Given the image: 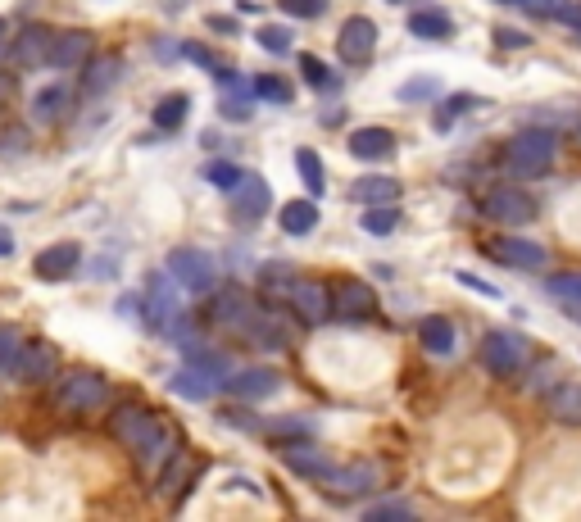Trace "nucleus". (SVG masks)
<instances>
[{
	"label": "nucleus",
	"instance_id": "obj_1",
	"mask_svg": "<svg viewBox=\"0 0 581 522\" xmlns=\"http://www.w3.org/2000/svg\"><path fill=\"white\" fill-rule=\"evenodd\" d=\"M109 432L119 436V441L137 454V463H146V468H155V463H164L168 454H173L168 450V432L146 414V409H119L114 423H109Z\"/></svg>",
	"mask_w": 581,
	"mask_h": 522
},
{
	"label": "nucleus",
	"instance_id": "obj_2",
	"mask_svg": "<svg viewBox=\"0 0 581 522\" xmlns=\"http://www.w3.org/2000/svg\"><path fill=\"white\" fill-rule=\"evenodd\" d=\"M554 146H559V141H554L550 128H527L509 141L504 159H509V168L518 173V178H541V173H550V164H554Z\"/></svg>",
	"mask_w": 581,
	"mask_h": 522
},
{
	"label": "nucleus",
	"instance_id": "obj_3",
	"mask_svg": "<svg viewBox=\"0 0 581 522\" xmlns=\"http://www.w3.org/2000/svg\"><path fill=\"white\" fill-rule=\"evenodd\" d=\"M168 277L178 286H187V291H214V282H218V264H214V255H205V250H196V246H178L173 255H168Z\"/></svg>",
	"mask_w": 581,
	"mask_h": 522
},
{
	"label": "nucleus",
	"instance_id": "obj_4",
	"mask_svg": "<svg viewBox=\"0 0 581 522\" xmlns=\"http://www.w3.org/2000/svg\"><path fill=\"white\" fill-rule=\"evenodd\" d=\"M109 395L105 377L96 373H69L60 382V391H55V400H60V409H69V414H91V409H100Z\"/></svg>",
	"mask_w": 581,
	"mask_h": 522
},
{
	"label": "nucleus",
	"instance_id": "obj_5",
	"mask_svg": "<svg viewBox=\"0 0 581 522\" xmlns=\"http://www.w3.org/2000/svg\"><path fill=\"white\" fill-rule=\"evenodd\" d=\"M373 309H377L373 286L359 282V277H345L332 291V314H341L345 323H364V318H373Z\"/></svg>",
	"mask_w": 581,
	"mask_h": 522
},
{
	"label": "nucleus",
	"instance_id": "obj_6",
	"mask_svg": "<svg viewBox=\"0 0 581 522\" xmlns=\"http://www.w3.org/2000/svg\"><path fill=\"white\" fill-rule=\"evenodd\" d=\"M286 305L296 309L300 318H305V323H323L327 314H332V291H327L323 282H314V277H296V282H291V291H286Z\"/></svg>",
	"mask_w": 581,
	"mask_h": 522
},
{
	"label": "nucleus",
	"instance_id": "obj_7",
	"mask_svg": "<svg viewBox=\"0 0 581 522\" xmlns=\"http://www.w3.org/2000/svg\"><path fill=\"white\" fill-rule=\"evenodd\" d=\"M486 214H491L495 223L522 227V223H532V218H536V200L527 196V191H518V187H500V191L486 196Z\"/></svg>",
	"mask_w": 581,
	"mask_h": 522
},
{
	"label": "nucleus",
	"instance_id": "obj_8",
	"mask_svg": "<svg viewBox=\"0 0 581 522\" xmlns=\"http://www.w3.org/2000/svg\"><path fill=\"white\" fill-rule=\"evenodd\" d=\"M486 255L509 268H545V259H550L541 241H527V237H495L486 241Z\"/></svg>",
	"mask_w": 581,
	"mask_h": 522
},
{
	"label": "nucleus",
	"instance_id": "obj_9",
	"mask_svg": "<svg viewBox=\"0 0 581 522\" xmlns=\"http://www.w3.org/2000/svg\"><path fill=\"white\" fill-rule=\"evenodd\" d=\"M336 50H341L345 64H364L377 50V28L373 19H345V28L336 32Z\"/></svg>",
	"mask_w": 581,
	"mask_h": 522
},
{
	"label": "nucleus",
	"instance_id": "obj_10",
	"mask_svg": "<svg viewBox=\"0 0 581 522\" xmlns=\"http://www.w3.org/2000/svg\"><path fill=\"white\" fill-rule=\"evenodd\" d=\"M55 364H60L55 345H46V341H23V350H19V359H14L10 373L23 377V382H46V377H55Z\"/></svg>",
	"mask_w": 581,
	"mask_h": 522
},
{
	"label": "nucleus",
	"instance_id": "obj_11",
	"mask_svg": "<svg viewBox=\"0 0 581 522\" xmlns=\"http://www.w3.org/2000/svg\"><path fill=\"white\" fill-rule=\"evenodd\" d=\"M82 264V246H73V241H60V246H46L37 255V277L41 282H64V277H73Z\"/></svg>",
	"mask_w": 581,
	"mask_h": 522
},
{
	"label": "nucleus",
	"instance_id": "obj_12",
	"mask_svg": "<svg viewBox=\"0 0 581 522\" xmlns=\"http://www.w3.org/2000/svg\"><path fill=\"white\" fill-rule=\"evenodd\" d=\"M482 364L491 368V373H518L522 368V341L513 332H486Z\"/></svg>",
	"mask_w": 581,
	"mask_h": 522
},
{
	"label": "nucleus",
	"instance_id": "obj_13",
	"mask_svg": "<svg viewBox=\"0 0 581 522\" xmlns=\"http://www.w3.org/2000/svg\"><path fill=\"white\" fill-rule=\"evenodd\" d=\"M268 205H273V191H268V182L259 178V173H241L237 187H232V209H237L241 218H264Z\"/></svg>",
	"mask_w": 581,
	"mask_h": 522
},
{
	"label": "nucleus",
	"instance_id": "obj_14",
	"mask_svg": "<svg viewBox=\"0 0 581 522\" xmlns=\"http://www.w3.org/2000/svg\"><path fill=\"white\" fill-rule=\"evenodd\" d=\"M282 459H286V468L300 477H314V482H327V477H332V459H327L323 450H314L309 441L282 445Z\"/></svg>",
	"mask_w": 581,
	"mask_h": 522
},
{
	"label": "nucleus",
	"instance_id": "obj_15",
	"mask_svg": "<svg viewBox=\"0 0 581 522\" xmlns=\"http://www.w3.org/2000/svg\"><path fill=\"white\" fill-rule=\"evenodd\" d=\"M123 78V60L119 55H87V69H82V91L87 96H109Z\"/></svg>",
	"mask_w": 581,
	"mask_h": 522
},
{
	"label": "nucleus",
	"instance_id": "obj_16",
	"mask_svg": "<svg viewBox=\"0 0 581 522\" xmlns=\"http://www.w3.org/2000/svg\"><path fill=\"white\" fill-rule=\"evenodd\" d=\"M87 55H91V32L69 28V32H55L46 64H55V69H73V64H87Z\"/></svg>",
	"mask_w": 581,
	"mask_h": 522
},
{
	"label": "nucleus",
	"instance_id": "obj_17",
	"mask_svg": "<svg viewBox=\"0 0 581 522\" xmlns=\"http://www.w3.org/2000/svg\"><path fill=\"white\" fill-rule=\"evenodd\" d=\"M255 309L259 305H250L246 291H237V286H232V291L214 296V305H209V323H218V327H246Z\"/></svg>",
	"mask_w": 581,
	"mask_h": 522
},
{
	"label": "nucleus",
	"instance_id": "obj_18",
	"mask_svg": "<svg viewBox=\"0 0 581 522\" xmlns=\"http://www.w3.org/2000/svg\"><path fill=\"white\" fill-rule=\"evenodd\" d=\"M350 155L355 159H391L395 155V132L391 128H355L350 132Z\"/></svg>",
	"mask_w": 581,
	"mask_h": 522
},
{
	"label": "nucleus",
	"instance_id": "obj_19",
	"mask_svg": "<svg viewBox=\"0 0 581 522\" xmlns=\"http://www.w3.org/2000/svg\"><path fill=\"white\" fill-rule=\"evenodd\" d=\"M50 41H55V32H50L46 23H32V28H23L19 41H14V60H19L23 69H37V64H46Z\"/></svg>",
	"mask_w": 581,
	"mask_h": 522
},
{
	"label": "nucleus",
	"instance_id": "obj_20",
	"mask_svg": "<svg viewBox=\"0 0 581 522\" xmlns=\"http://www.w3.org/2000/svg\"><path fill=\"white\" fill-rule=\"evenodd\" d=\"M218 386H223V377H214L209 368H200V364H187L178 377H173V391H178L182 400H196V404L209 400Z\"/></svg>",
	"mask_w": 581,
	"mask_h": 522
},
{
	"label": "nucleus",
	"instance_id": "obj_21",
	"mask_svg": "<svg viewBox=\"0 0 581 522\" xmlns=\"http://www.w3.org/2000/svg\"><path fill=\"white\" fill-rule=\"evenodd\" d=\"M395 196H400V182L382 178V173H368V178L350 182V200H359V205H395Z\"/></svg>",
	"mask_w": 581,
	"mask_h": 522
},
{
	"label": "nucleus",
	"instance_id": "obj_22",
	"mask_svg": "<svg viewBox=\"0 0 581 522\" xmlns=\"http://www.w3.org/2000/svg\"><path fill=\"white\" fill-rule=\"evenodd\" d=\"M227 386L237 391V400H268V395H273L282 382H277L273 368H246V373L227 377Z\"/></svg>",
	"mask_w": 581,
	"mask_h": 522
},
{
	"label": "nucleus",
	"instance_id": "obj_23",
	"mask_svg": "<svg viewBox=\"0 0 581 522\" xmlns=\"http://www.w3.org/2000/svg\"><path fill=\"white\" fill-rule=\"evenodd\" d=\"M418 341H423L427 355H450L454 345H459V332H454L450 318L432 314V318H423V323H418Z\"/></svg>",
	"mask_w": 581,
	"mask_h": 522
},
{
	"label": "nucleus",
	"instance_id": "obj_24",
	"mask_svg": "<svg viewBox=\"0 0 581 522\" xmlns=\"http://www.w3.org/2000/svg\"><path fill=\"white\" fill-rule=\"evenodd\" d=\"M69 100H73L69 82H50V87H41L37 96H32V119H37V123H55L64 109H69Z\"/></svg>",
	"mask_w": 581,
	"mask_h": 522
},
{
	"label": "nucleus",
	"instance_id": "obj_25",
	"mask_svg": "<svg viewBox=\"0 0 581 522\" xmlns=\"http://www.w3.org/2000/svg\"><path fill=\"white\" fill-rule=\"evenodd\" d=\"M277 223H282L286 237H309L318 227V200H286Z\"/></svg>",
	"mask_w": 581,
	"mask_h": 522
},
{
	"label": "nucleus",
	"instance_id": "obj_26",
	"mask_svg": "<svg viewBox=\"0 0 581 522\" xmlns=\"http://www.w3.org/2000/svg\"><path fill=\"white\" fill-rule=\"evenodd\" d=\"M246 336H255V345H264V350H282L291 336H286V327H282V318L277 314H268V309H255L250 314V323L241 327Z\"/></svg>",
	"mask_w": 581,
	"mask_h": 522
},
{
	"label": "nucleus",
	"instance_id": "obj_27",
	"mask_svg": "<svg viewBox=\"0 0 581 522\" xmlns=\"http://www.w3.org/2000/svg\"><path fill=\"white\" fill-rule=\"evenodd\" d=\"M409 32L423 41H441V37H450V14L436 10V5H423V10L409 14Z\"/></svg>",
	"mask_w": 581,
	"mask_h": 522
},
{
	"label": "nucleus",
	"instance_id": "obj_28",
	"mask_svg": "<svg viewBox=\"0 0 581 522\" xmlns=\"http://www.w3.org/2000/svg\"><path fill=\"white\" fill-rule=\"evenodd\" d=\"M327 482H332L336 495H364V491H373V486H377V468H373V463H359V468H345V473H336V468H332Z\"/></svg>",
	"mask_w": 581,
	"mask_h": 522
},
{
	"label": "nucleus",
	"instance_id": "obj_29",
	"mask_svg": "<svg viewBox=\"0 0 581 522\" xmlns=\"http://www.w3.org/2000/svg\"><path fill=\"white\" fill-rule=\"evenodd\" d=\"M550 414H554V423H563V427H581V386L577 382L550 391Z\"/></svg>",
	"mask_w": 581,
	"mask_h": 522
},
{
	"label": "nucleus",
	"instance_id": "obj_30",
	"mask_svg": "<svg viewBox=\"0 0 581 522\" xmlns=\"http://www.w3.org/2000/svg\"><path fill=\"white\" fill-rule=\"evenodd\" d=\"M296 173H300V182L309 187V200H318L327 191V173H323V159L314 155L309 146H300L296 150Z\"/></svg>",
	"mask_w": 581,
	"mask_h": 522
},
{
	"label": "nucleus",
	"instance_id": "obj_31",
	"mask_svg": "<svg viewBox=\"0 0 581 522\" xmlns=\"http://www.w3.org/2000/svg\"><path fill=\"white\" fill-rule=\"evenodd\" d=\"M545 296L559 300V309L581 305V273H554V277H545Z\"/></svg>",
	"mask_w": 581,
	"mask_h": 522
},
{
	"label": "nucleus",
	"instance_id": "obj_32",
	"mask_svg": "<svg viewBox=\"0 0 581 522\" xmlns=\"http://www.w3.org/2000/svg\"><path fill=\"white\" fill-rule=\"evenodd\" d=\"M187 109H191V100H187V96H168V100H159V105H155V128H159V132H178L182 123H187Z\"/></svg>",
	"mask_w": 581,
	"mask_h": 522
},
{
	"label": "nucleus",
	"instance_id": "obj_33",
	"mask_svg": "<svg viewBox=\"0 0 581 522\" xmlns=\"http://www.w3.org/2000/svg\"><path fill=\"white\" fill-rule=\"evenodd\" d=\"M395 227H400V209L395 205H368V214H364L368 237H391Z\"/></svg>",
	"mask_w": 581,
	"mask_h": 522
},
{
	"label": "nucleus",
	"instance_id": "obj_34",
	"mask_svg": "<svg viewBox=\"0 0 581 522\" xmlns=\"http://www.w3.org/2000/svg\"><path fill=\"white\" fill-rule=\"evenodd\" d=\"M291 282H296V277H291V268H286V264H264V268H259V286H264L273 300H286Z\"/></svg>",
	"mask_w": 581,
	"mask_h": 522
},
{
	"label": "nucleus",
	"instance_id": "obj_35",
	"mask_svg": "<svg viewBox=\"0 0 581 522\" xmlns=\"http://www.w3.org/2000/svg\"><path fill=\"white\" fill-rule=\"evenodd\" d=\"M395 96L404 100V105H414V100H436L441 96V78H432V73H423V78H409Z\"/></svg>",
	"mask_w": 581,
	"mask_h": 522
},
{
	"label": "nucleus",
	"instance_id": "obj_36",
	"mask_svg": "<svg viewBox=\"0 0 581 522\" xmlns=\"http://www.w3.org/2000/svg\"><path fill=\"white\" fill-rule=\"evenodd\" d=\"M250 91H255L259 100H273V105H291V96H296V91L286 87L282 78H273V73H259L255 87H250Z\"/></svg>",
	"mask_w": 581,
	"mask_h": 522
},
{
	"label": "nucleus",
	"instance_id": "obj_37",
	"mask_svg": "<svg viewBox=\"0 0 581 522\" xmlns=\"http://www.w3.org/2000/svg\"><path fill=\"white\" fill-rule=\"evenodd\" d=\"M255 41L264 50H273V55H286V50H291V28H282V23H264V28L255 32Z\"/></svg>",
	"mask_w": 581,
	"mask_h": 522
},
{
	"label": "nucleus",
	"instance_id": "obj_38",
	"mask_svg": "<svg viewBox=\"0 0 581 522\" xmlns=\"http://www.w3.org/2000/svg\"><path fill=\"white\" fill-rule=\"evenodd\" d=\"M300 73H305V82H314L318 91H332L336 87V78L327 73V64L314 60V55H305V60H300Z\"/></svg>",
	"mask_w": 581,
	"mask_h": 522
},
{
	"label": "nucleus",
	"instance_id": "obj_39",
	"mask_svg": "<svg viewBox=\"0 0 581 522\" xmlns=\"http://www.w3.org/2000/svg\"><path fill=\"white\" fill-rule=\"evenodd\" d=\"M19 350H23V336L10 332V327H0V373H10L14 359H19Z\"/></svg>",
	"mask_w": 581,
	"mask_h": 522
},
{
	"label": "nucleus",
	"instance_id": "obj_40",
	"mask_svg": "<svg viewBox=\"0 0 581 522\" xmlns=\"http://www.w3.org/2000/svg\"><path fill=\"white\" fill-rule=\"evenodd\" d=\"M282 14H296V19H318L327 10V0H277Z\"/></svg>",
	"mask_w": 581,
	"mask_h": 522
},
{
	"label": "nucleus",
	"instance_id": "obj_41",
	"mask_svg": "<svg viewBox=\"0 0 581 522\" xmlns=\"http://www.w3.org/2000/svg\"><path fill=\"white\" fill-rule=\"evenodd\" d=\"M205 178L214 182V187L232 191V187H237V178H241V173H237V168H232V164H223V159H218V164H209V168H205Z\"/></svg>",
	"mask_w": 581,
	"mask_h": 522
},
{
	"label": "nucleus",
	"instance_id": "obj_42",
	"mask_svg": "<svg viewBox=\"0 0 581 522\" xmlns=\"http://www.w3.org/2000/svg\"><path fill=\"white\" fill-rule=\"evenodd\" d=\"M386 518H414V509H404V504H377V509H368V522H386Z\"/></svg>",
	"mask_w": 581,
	"mask_h": 522
},
{
	"label": "nucleus",
	"instance_id": "obj_43",
	"mask_svg": "<svg viewBox=\"0 0 581 522\" xmlns=\"http://www.w3.org/2000/svg\"><path fill=\"white\" fill-rule=\"evenodd\" d=\"M223 119H250V100H237V96H223Z\"/></svg>",
	"mask_w": 581,
	"mask_h": 522
},
{
	"label": "nucleus",
	"instance_id": "obj_44",
	"mask_svg": "<svg viewBox=\"0 0 581 522\" xmlns=\"http://www.w3.org/2000/svg\"><path fill=\"white\" fill-rule=\"evenodd\" d=\"M182 473H187V463H182V459H173V463H168V468H164V477H159V491H173V486L182 482Z\"/></svg>",
	"mask_w": 581,
	"mask_h": 522
},
{
	"label": "nucleus",
	"instance_id": "obj_45",
	"mask_svg": "<svg viewBox=\"0 0 581 522\" xmlns=\"http://www.w3.org/2000/svg\"><path fill=\"white\" fill-rule=\"evenodd\" d=\"M459 282H463V286H473V291H482L486 300H500V286H491V282H477L473 273H459Z\"/></svg>",
	"mask_w": 581,
	"mask_h": 522
},
{
	"label": "nucleus",
	"instance_id": "obj_46",
	"mask_svg": "<svg viewBox=\"0 0 581 522\" xmlns=\"http://www.w3.org/2000/svg\"><path fill=\"white\" fill-rule=\"evenodd\" d=\"M182 50H187V60H191V64H200V69H205V73H214V69H218V64H214V55H205V50H200V46H182Z\"/></svg>",
	"mask_w": 581,
	"mask_h": 522
},
{
	"label": "nucleus",
	"instance_id": "obj_47",
	"mask_svg": "<svg viewBox=\"0 0 581 522\" xmlns=\"http://www.w3.org/2000/svg\"><path fill=\"white\" fill-rule=\"evenodd\" d=\"M554 19H559V23H568V28H577V32H581V5H563V10L554 14Z\"/></svg>",
	"mask_w": 581,
	"mask_h": 522
},
{
	"label": "nucleus",
	"instance_id": "obj_48",
	"mask_svg": "<svg viewBox=\"0 0 581 522\" xmlns=\"http://www.w3.org/2000/svg\"><path fill=\"white\" fill-rule=\"evenodd\" d=\"M223 423H227V427H246V432H250V427H255L246 414H237V409H223Z\"/></svg>",
	"mask_w": 581,
	"mask_h": 522
},
{
	"label": "nucleus",
	"instance_id": "obj_49",
	"mask_svg": "<svg viewBox=\"0 0 581 522\" xmlns=\"http://www.w3.org/2000/svg\"><path fill=\"white\" fill-rule=\"evenodd\" d=\"M495 41H500V46H527L522 32H495Z\"/></svg>",
	"mask_w": 581,
	"mask_h": 522
},
{
	"label": "nucleus",
	"instance_id": "obj_50",
	"mask_svg": "<svg viewBox=\"0 0 581 522\" xmlns=\"http://www.w3.org/2000/svg\"><path fill=\"white\" fill-rule=\"evenodd\" d=\"M10 250H14V237H10V227H5V223H0V259H5V255H10Z\"/></svg>",
	"mask_w": 581,
	"mask_h": 522
},
{
	"label": "nucleus",
	"instance_id": "obj_51",
	"mask_svg": "<svg viewBox=\"0 0 581 522\" xmlns=\"http://www.w3.org/2000/svg\"><path fill=\"white\" fill-rule=\"evenodd\" d=\"M10 96V78H5V73H0V100Z\"/></svg>",
	"mask_w": 581,
	"mask_h": 522
},
{
	"label": "nucleus",
	"instance_id": "obj_52",
	"mask_svg": "<svg viewBox=\"0 0 581 522\" xmlns=\"http://www.w3.org/2000/svg\"><path fill=\"white\" fill-rule=\"evenodd\" d=\"M568 314H572V318H577V323H581V305H572V309H568Z\"/></svg>",
	"mask_w": 581,
	"mask_h": 522
},
{
	"label": "nucleus",
	"instance_id": "obj_53",
	"mask_svg": "<svg viewBox=\"0 0 581 522\" xmlns=\"http://www.w3.org/2000/svg\"><path fill=\"white\" fill-rule=\"evenodd\" d=\"M0 32H5V28H0Z\"/></svg>",
	"mask_w": 581,
	"mask_h": 522
}]
</instances>
